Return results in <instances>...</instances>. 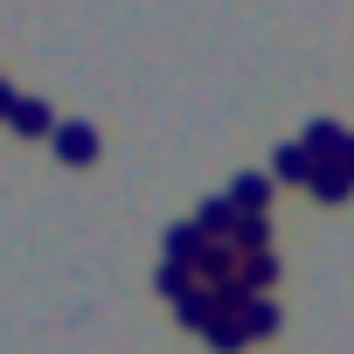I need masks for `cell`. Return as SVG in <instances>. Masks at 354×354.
Instances as JSON below:
<instances>
[{
  "label": "cell",
  "instance_id": "2e32d148",
  "mask_svg": "<svg viewBox=\"0 0 354 354\" xmlns=\"http://www.w3.org/2000/svg\"><path fill=\"white\" fill-rule=\"evenodd\" d=\"M340 167H347V174H354V132H347V146H340Z\"/></svg>",
  "mask_w": 354,
  "mask_h": 354
},
{
  "label": "cell",
  "instance_id": "8fae6325",
  "mask_svg": "<svg viewBox=\"0 0 354 354\" xmlns=\"http://www.w3.org/2000/svg\"><path fill=\"white\" fill-rule=\"evenodd\" d=\"M236 319H243V333H250V340H271V333L285 326V313L271 306V292H264V299H250V306H243Z\"/></svg>",
  "mask_w": 354,
  "mask_h": 354
},
{
  "label": "cell",
  "instance_id": "3957f363",
  "mask_svg": "<svg viewBox=\"0 0 354 354\" xmlns=\"http://www.w3.org/2000/svg\"><path fill=\"white\" fill-rule=\"evenodd\" d=\"M299 146L313 153V167H326V160H340V146H347V125H340V118H313V125L299 132Z\"/></svg>",
  "mask_w": 354,
  "mask_h": 354
},
{
  "label": "cell",
  "instance_id": "52a82bcc",
  "mask_svg": "<svg viewBox=\"0 0 354 354\" xmlns=\"http://www.w3.org/2000/svg\"><path fill=\"white\" fill-rule=\"evenodd\" d=\"M230 250H236V257H264V250H271V216H236Z\"/></svg>",
  "mask_w": 354,
  "mask_h": 354
},
{
  "label": "cell",
  "instance_id": "6da1fadb",
  "mask_svg": "<svg viewBox=\"0 0 354 354\" xmlns=\"http://www.w3.org/2000/svg\"><path fill=\"white\" fill-rule=\"evenodd\" d=\"M49 139H56V153H63L70 167H91V160H97V125H91V118H63Z\"/></svg>",
  "mask_w": 354,
  "mask_h": 354
},
{
  "label": "cell",
  "instance_id": "ba28073f",
  "mask_svg": "<svg viewBox=\"0 0 354 354\" xmlns=\"http://www.w3.org/2000/svg\"><path fill=\"white\" fill-rule=\"evenodd\" d=\"M202 250H209V236L195 230V216L167 230V257H174V264H188V271H195V264H202Z\"/></svg>",
  "mask_w": 354,
  "mask_h": 354
},
{
  "label": "cell",
  "instance_id": "7c38bea8",
  "mask_svg": "<svg viewBox=\"0 0 354 354\" xmlns=\"http://www.w3.org/2000/svg\"><path fill=\"white\" fill-rule=\"evenodd\" d=\"M195 285H202V278H195L188 264H174V257H167V264L153 271V292H160V299H174V306H181V299H188Z\"/></svg>",
  "mask_w": 354,
  "mask_h": 354
},
{
  "label": "cell",
  "instance_id": "30bf717a",
  "mask_svg": "<svg viewBox=\"0 0 354 354\" xmlns=\"http://www.w3.org/2000/svg\"><path fill=\"white\" fill-rule=\"evenodd\" d=\"M8 125H15V132H21V139H42V132H56V111H49V104H42V97H21V104H15V118H8Z\"/></svg>",
  "mask_w": 354,
  "mask_h": 354
},
{
  "label": "cell",
  "instance_id": "277c9868",
  "mask_svg": "<svg viewBox=\"0 0 354 354\" xmlns=\"http://www.w3.org/2000/svg\"><path fill=\"white\" fill-rule=\"evenodd\" d=\"M195 230H202L209 243H230V230H236V202H230V195H209V202L195 209Z\"/></svg>",
  "mask_w": 354,
  "mask_h": 354
},
{
  "label": "cell",
  "instance_id": "7a4b0ae2",
  "mask_svg": "<svg viewBox=\"0 0 354 354\" xmlns=\"http://www.w3.org/2000/svg\"><path fill=\"white\" fill-rule=\"evenodd\" d=\"M271 188H278V181H271L264 167H243L236 181H230V202H236V216H264V209H271Z\"/></svg>",
  "mask_w": 354,
  "mask_h": 354
},
{
  "label": "cell",
  "instance_id": "4fadbf2b",
  "mask_svg": "<svg viewBox=\"0 0 354 354\" xmlns=\"http://www.w3.org/2000/svg\"><path fill=\"white\" fill-rule=\"evenodd\" d=\"M236 278H243V292H250V299H264V292L278 285V257H271V250H264V257H243V264H236Z\"/></svg>",
  "mask_w": 354,
  "mask_h": 354
},
{
  "label": "cell",
  "instance_id": "5b68a950",
  "mask_svg": "<svg viewBox=\"0 0 354 354\" xmlns=\"http://www.w3.org/2000/svg\"><path fill=\"white\" fill-rule=\"evenodd\" d=\"M271 181H292V188H306V181H313V153H306L299 139H285V146L271 153Z\"/></svg>",
  "mask_w": 354,
  "mask_h": 354
},
{
  "label": "cell",
  "instance_id": "8992f818",
  "mask_svg": "<svg viewBox=\"0 0 354 354\" xmlns=\"http://www.w3.org/2000/svg\"><path fill=\"white\" fill-rule=\"evenodd\" d=\"M306 195H313V202H347V195H354V174H347L340 160H326V167H313Z\"/></svg>",
  "mask_w": 354,
  "mask_h": 354
},
{
  "label": "cell",
  "instance_id": "9a60e30c",
  "mask_svg": "<svg viewBox=\"0 0 354 354\" xmlns=\"http://www.w3.org/2000/svg\"><path fill=\"white\" fill-rule=\"evenodd\" d=\"M15 104H21V91H15V84H0V118H15Z\"/></svg>",
  "mask_w": 354,
  "mask_h": 354
},
{
  "label": "cell",
  "instance_id": "9c48e42d",
  "mask_svg": "<svg viewBox=\"0 0 354 354\" xmlns=\"http://www.w3.org/2000/svg\"><path fill=\"white\" fill-rule=\"evenodd\" d=\"M216 319H230V313L216 306V292H209V285H195V292L181 299V326H195V333H209Z\"/></svg>",
  "mask_w": 354,
  "mask_h": 354
},
{
  "label": "cell",
  "instance_id": "5bb4252c",
  "mask_svg": "<svg viewBox=\"0 0 354 354\" xmlns=\"http://www.w3.org/2000/svg\"><path fill=\"white\" fill-rule=\"evenodd\" d=\"M202 340H209L216 354H243V347H250V333H243V319H216V326H209Z\"/></svg>",
  "mask_w": 354,
  "mask_h": 354
}]
</instances>
